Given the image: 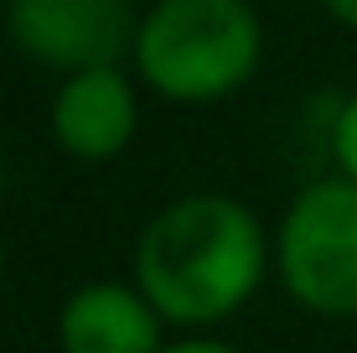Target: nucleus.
Here are the masks:
<instances>
[{
  "mask_svg": "<svg viewBox=\"0 0 357 353\" xmlns=\"http://www.w3.org/2000/svg\"><path fill=\"white\" fill-rule=\"evenodd\" d=\"M161 322L140 286L89 281L57 312V343L63 353H161Z\"/></svg>",
  "mask_w": 357,
  "mask_h": 353,
  "instance_id": "nucleus-6",
  "label": "nucleus"
},
{
  "mask_svg": "<svg viewBox=\"0 0 357 353\" xmlns=\"http://www.w3.org/2000/svg\"><path fill=\"white\" fill-rule=\"evenodd\" d=\"M161 353H238V348L218 343V338H187V343H166Z\"/></svg>",
  "mask_w": 357,
  "mask_h": 353,
  "instance_id": "nucleus-8",
  "label": "nucleus"
},
{
  "mask_svg": "<svg viewBox=\"0 0 357 353\" xmlns=\"http://www.w3.org/2000/svg\"><path fill=\"white\" fill-rule=\"evenodd\" d=\"M6 31L31 63L52 73H89L119 68L135 52V16L130 0H6Z\"/></svg>",
  "mask_w": 357,
  "mask_h": 353,
  "instance_id": "nucleus-4",
  "label": "nucleus"
},
{
  "mask_svg": "<svg viewBox=\"0 0 357 353\" xmlns=\"http://www.w3.org/2000/svg\"><path fill=\"white\" fill-rule=\"evenodd\" d=\"M326 6V16L337 21V27H352L357 31V0H321Z\"/></svg>",
  "mask_w": 357,
  "mask_h": 353,
  "instance_id": "nucleus-9",
  "label": "nucleus"
},
{
  "mask_svg": "<svg viewBox=\"0 0 357 353\" xmlns=\"http://www.w3.org/2000/svg\"><path fill=\"white\" fill-rule=\"evenodd\" d=\"M140 94L119 68L68 73L52 99V141L73 161H114L135 141Z\"/></svg>",
  "mask_w": 357,
  "mask_h": 353,
  "instance_id": "nucleus-5",
  "label": "nucleus"
},
{
  "mask_svg": "<svg viewBox=\"0 0 357 353\" xmlns=\"http://www.w3.org/2000/svg\"><path fill=\"white\" fill-rule=\"evenodd\" d=\"M275 271L295 307L316 317H357V182H305L280 218Z\"/></svg>",
  "mask_w": 357,
  "mask_h": 353,
  "instance_id": "nucleus-3",
  "label": "nucleus"
},
{
  "mask_svg": "<svg viewBox=\"0 0 357 353\" xmlns=\"http://www.w3.org/2000/svg\"><path fill=\"white\" fill-rule=\"evenodd\" d=\"M331 156H337V172L357 182V94L331 120Z\"/></svg>",
  "mask_w": 357,
  "mask_h": 353,
  "instance_id": "nucleus-7",
  "label": "nucleus"
},
{
  "mask_svg": "<svg viewBox=\"0 0 357 353\" xmlns=\"http://www.w3.org/2000/svg\"><path fill=\"white\" fill-rule=\"evenodd\" d=\"M269 239L254 208L223 192L166 203L135 245V286L176 327H213L259 291Z\"/></svg>",
  "mask_w": 357,
  "mask_h": 353,
  "instance_id": "nucleus-1",
  "label": "nucleus"
},
{
  "mask_svg": "<svg viewBox=\"0 0 357 353\" xmlns=\"http://www.w3.org/2000/svg\"><path fill=\"white\" fill-rule=\"evenodd\" d=\"M264 21L254 0H155L135 31L145 89L171 104H218L254 78Z\"/></svg>",
  "mask_w": 357,
  "mask_h": 353,
  "instance_id": "nucleus-2",
  "label": "nucleus"
},
{
  "mask_svg": "<svg viewBox=\"0 0 357 353\" xmlns=\"http://www.w3.org/2000/svg\"><path fill=\"white\" fill-rule=\"evenodd\" d=\"M0 281H6V245H0Z\"/></svg>",
  "mask_w": 357,
  "mask_h": 353,
  "instance_id": "nucleus-10",
  "label": "nucleus"
},
{
  "mask_svg": "<svg viewBox=\"0 0 357 353\" xmlns=\"http://www.w3.org/2000/svg\"><path fill=\"white\" fill-rule=\"evenodd\" d=\"M0 177H6V161H0Z\"/></svg>",
  "mask_w": 357,
  "mask_h": 353,
  "instance_id": "nucleus-11",
  "label": "nucleus"
}]
</instances>
